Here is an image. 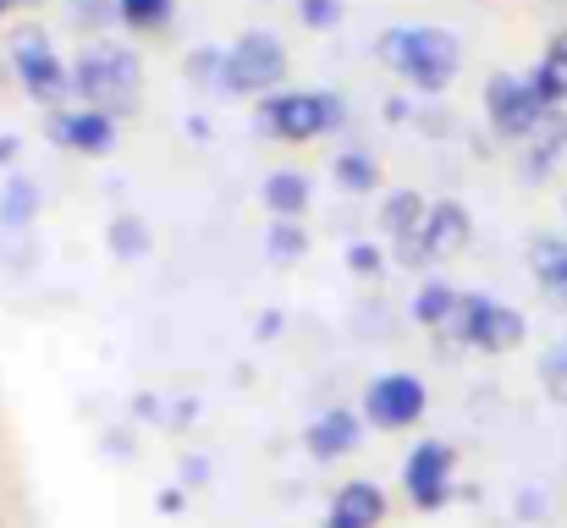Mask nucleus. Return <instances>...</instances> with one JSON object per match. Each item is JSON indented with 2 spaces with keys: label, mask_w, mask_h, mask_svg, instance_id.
<instances>
[{
  "label": "nucleus",
  "mask_w": 567,
  "mask_h": 528,
  "mask_svg": "<svg viewBox=\"0 0 567 528\" xmlns=\"http://www.w3.org/2000/svg\"><path fill=\"white\" fill-rule=\"evenodd\" d=\"M111 253L116 259H144L150 253V226L138 215H116L111 220Z\"/></svg>",
  "instance_id": "nucleus-23"
},
{
  "label": "nucleus",
  "mask_w": 567,
  "mask_h": 528,
  "mask_svg": "<svg viewBox=\"0 0 567 528\" xmlns=\"http://www.w3.org/2000/svg\"><path fill=\"white\" fill-rule=\"evenodd\" d=\"M424 215H430V204L413 193V187H402V193H385V204H380V226H385V237H419L424 231Z\"/></svg>",
  "instance_id": "nucleus-16"
},
{
  "label": "nucleus",
  "mask_w": 567,
  "mask_h": 528,
  "mask_svg": "<svg viewBox=\"0 0 567 528\" xmlns=\"http://www.w3.org/2000/svg\"><path fill=\"white\" fill-rule=\"evenodd\" d=\"M380 61H385L391 72H402L413 89L441 94V89L452 83L463 50H457V39H452L446 28L413 22V28H385V33H380Z\"/></svg>",
  "instance_id": "nucleus-1"
},
{
  "label": "nucleus",
  "mask_w": 567,
  "mask_h": 528,
  "mask_svg": "<svg viewBox=\"0 0 567 528\" xmlns=\"http://www.w3.org/2000/svg\"><path fill=\"white\" fill-rule=\"evenodd\" d=\"M11 6H28V0H11Z\"/></svg>",
  "instance_id": "nucleus-31"
},
{
  "label": "nucleus",
  "mask_w": 567,
  "mask_h": 528,
  "mask_svg": "<svg viewBox=\"0 0 567 528\" xmlns=\"http://www.w3.org/2000/svg\"><path fill=\"white\" fill-rule=\"evenodd\" d=\"M380 524H385V496L370 479L342 485L337 501H331V518H326V528H380Z\"/></svg>",
  "instance_id": "nucleus-13"
},
{
  "label": "nucleus",
  "mask_w": 567,
  "mask_h": 528,
  "mask_svg": "<svg viewBox=\"0 0 567 528\" xmlns=\"http://www.w3.org/2000/svg\"><path fill=\"white\" fill-rule=\"evenodd\" d=\"M259 198H265V209H270L276 220H298V215L309 209V176L303 172H270L265 187H259Z\"/></svg>",
  "instance_id": "nucleus-15"
},
{
  "label": "nucleus",
  "mask_w": 567,
  "mask_h": 528,
  "mask_svg": "<svg viewBox=\"0 0 567 528\" xmlns=\"http://www.w3.org/2000/svg\"><path fill=\"white\" fill-rule=\"evenodd\" d=\"M529 265H535V281L540 287H551V292L567 298V237H540L529 248Z\"/></svg>",
  "instance_id": "nucleus-20"
},
{
  "label": "nucleus",
  "mask_w": 567,
  "mask_h": 528,
  "mask_svg": "<svg viewBox=\"0 0 567 528\" xmlns=\"http://www.w3.org/2000/svg\"><path fill=\"white\" fill-rule=\"evenodd\" d=\"M540 374H546V385H551V396H557V402H567V342H557V348L546 352V363H540Z\"/></svg>",
  "instance_id": "nucleus-26"
},
{
  "label": "nucleus",
  "mask_w": 567,
  "mask_h": 528,
  "mask_svg": "<svg viewBox=\"0 0 567 528\" xmlns=\"http://www.w3.org/2000/svg\"><path fill=\"white\" fill-rule=\"evenodd\" d=\"M0 11H11V0H0Z\"/></svg>",
  "instance_id": "nucleus-30"
},
{
  "label": "nucleus",
  "mask_w": 567,
  "mask_h": 528,
  "mask_svg": "<svg viewBox=\"0 0 567 528\" xmlns=\"http://www.w3.org/2000/svg\"><path fill=\"white\" fill-rule=\"evenodd\" d=\"M529 83H535V94L557 111V105H567V33H557L551 39V50L540 55V66L535 72H524Z\"/></svg>",
  "instance_id": "nucleus-17"
},
{
  "label": "nucleus",
  "mask_w": 567,
  "mask_h": 528,
  "mask_svg": "<svg viewBox=\"0 0 567 528\" xmlns=\"http://www.w3.org/2000/svg\"><path fill=\"white\" fill-rule=\"evenodd\" d=\"M39 215V187L28 176H6L0 182V231H22Z\"/></svg>",
  "instance_id": "nucleus-19"
},
{
  "label": "nucleus",
  "mask_w": 567,
  "mask_h": 528,
  "mask_svg": "<svg viewBox=\"0 0 567 528\" xmlns=\"http://www.w3.org/2000/svg\"><path fill=\"white\" fill-rule=\"evenodd\" d=\"M457 287H446V281H424L419 287V298H413V320L424 325V331H446L452 325V314H457Z\"/></svg>",
  "instance_id": "nucleus-18"
},
{
  "label": "nucleus",
  "mask_w": 567,
  "mask_h": 528,
  "mask_svg": "<svg viewBox=\"0 0 567 528\" xmlns=\"http://www.w3.org/2000/svg\"><path fill=\"white\" fill-rule=\"evenodd\" d=\"M359 441H364V424H359V413H348V407H331V413H320V418L303 429V446H309L320 463L348 457Z\"/></svg>",
  "instance_id": "nucleus-12"
},
{
  "label": "nucleus",
  "mask_w": 567,
  "mask_h": 528,
  "mask_svg": "<svg viewBox=\"0 0 567 528\" xmlns=\"http://www.w3.org/2000/svg\"><path fill=\"white\" fill-rule=\"evenodd\" d=\"M11 66H17L22 89H28L39 105H61V100L72 94V66H61V61H55L50 33H44V28H33V22L11 28Z\"/></svg>",
  "instance_id": "nucleus-6"
},
{
  "label": "nucleus",
  "mask_w": 567,
  "mask_h": 528,
  "mask_svg": "<svg viewBox=\"0 0 567 528\" xmlns=\"http://www.w3.org/2000/svg\"><path fill=\"white\" fill-rule=\"evenodd\" d=\"M50 144L72 149V155H111L116 149V116L105 111H55L50 116Z\"/></svg>",
  "instance_id": "nucleus-10"
},
{
  "label": "nucleus",
  "mask_w": 567,
  "mask_h": 528,
  "mask_svg": "<svg viewBox=\"0 0 567 528\" xmlns=\"http://www.w3.org/2000/svg\"><path fill=\"white\" fill-rule=\"evenodd\" d=\"M265 248H270V259H276V265H292V259H303V253H309V237H303V226H298V220H276V226H270V237H265Z\"/></svg>",
  "instance_id": "nucleus-24"
},
{
  "label": "nucleus",
  "mask_w": 567,
  "mask_h": 528,
  "mask_svg": "<svg viewBox=\"0 0 567 528\" xmlns=\"http://www.w3.org/2000/svg\"><path fill=\"white\" fill-rule=\"evenodd\" d=\"M342 100L337 94H265L254 122L265 138H287V144H309L342 127Z\"/></svg>",
  "instance_id": "nucleus-3"
},
{
  "label": "nucleus",
  "mask_w": 567,
  "mask_h": 528,
  "mask_svg": "<svg viewBox=\"0 0 567 528\" xmlns=\"http://www.w3.org/2000/svg\"><path fill=\"white\" fill-rule=\"evenodd\" d=\"M364 418L375 429H408L424 418V380L408 374V369H391V374H375L364 385Z\"/></svg>",
  "instance_id": "nucleus-9"
},
{
  "label": "nucleus",
  "mask_w": 567,
  "mask_h": 528,
  "mask_svg": "<svg viewBox=\"0 0 567 528\" xmlns=\"http://www.w3.org/2000/svg\"><path fill=\"white\" fill-rule=\"evenodd\" d=\"M116 17L133 33H155V28L172 22V0H116Z\"/></svg>",
  "instance_id": "nucleus-22"
},
{
  "label": "nucleus",
  "mask_w": 567,
  "mask_h": 528,
  "mask_svg": "<svg viewBox=\"0 0 567 528\" xmlns=\"http://www.w3.org/2000/svg\"><path fill=\"white\" fill-rule=\"evenodd\" d=\"M563 155H567V105H557V111H546V122L524 138V176L540 182Z\"/></svg>",
  "instance_id": "nucleus-14"
},
{
  "label": "nucleus",
  "mask_w": 567,
  "mask_h": 528,
  "mask_svg": "<svg viewBox=\"0 0 567 528\" xmlns=\"http://www.w3.org/2000/svg\"><path fill=\"white\" fill-rule=\"evenodd\" d=\"M468 237H474V220H468V209H463L457 198L430 204L424 231H419V242H424V253H430V259H452V253H463V248H468Z\"/></svg>",
  "instance_id": "nucleus-11"
},
{
  "label": "nucleus",
  "mask_w": 567,
  "mask_h": 528,
  "mask_svg": "<svg viewBox=\"0 0 567 528\" xmlns=\"http://www.w3.org/2000/svg\"><path fill=\"white\" fill-rule=\"evenodd\" d=\"M524 331H529L524 314L507 309V303H496V298H485V292H463L457 298V314L446 325L452 342H468V348H480V352H513L524 342Z\"/></svg>",
  "instance_id": "nucleus-4"
},
{
  "label": "nucleus",
  "mask_w": 567,
  "mask_h": 528,
  "mask_svg": "<svg viewBox=\"0 0 567 528\" xmlns=\"http://www.w3.org/2000/svg\"><path fill=\"white\" fill-rule=\"evenodd\" d=\"M348 265H353L359 276H380V248L375 242H353V248H348Z\"/></svg>",
  "instance_id": "nucleus-27"
},
{
  "label": "nucleus",
  "mask_w": 567,
  "mask_h": 528,
  "mask_svg": "<svg viewBox=\"0 0 567 528\" xmlns=\"http://www.w3.org/2000/svg\"><path fill=\"white\" fill-rule=\"evenodd\" d=\"M17 161V138H0V166H11Z\"/></svg>",
  "instance_id": "nucleus-29"
},
{
  "label": "nucleus",
  "mask_w": 567,
  "mask_h": 528,
  "mask_svg": "<svg viewBox=\"0 0 567 528\" xmlns=\"http://www.w3.org/2000/svg\"><path fill=\"white\" fill-rule=\"evenodd\" d=\"M303 28H337L342 22V0H298Z\"/></svg>",
  "instance_id": "nucleus-25"
},
{
  "label": "nucleus",
  "mask_w": 567,
  "mask_h": 528,
  "mask_svg": "<svg viewBox=\"0 0 567 528\" xmlns=\"http://www.w3.org/2000/svg\"><path fill=\"white\" fill-rule=\"evenodd\" d=\"M204 479H209V463H204V457H183V490L204 485Z\"/></svg>",
  "instance_id": "nucleus-28"
},
{
  "label": "nucleus",
  "mask_w": 567,
  "mask_h": 528,
  "mask_svg": "<svg viewBox=\"0 0 567 528\" xmlns=\"http://www.w3.org/2000/svg\"><path fill=\"white\" fill-rule=\"evenodd\" d=\"M452 468H457V452L446 441H419L402 463V485H408V501L419 513H435L452 501Z\"/></svg>",
  "instance_id": "nucleus-8"
},
{
  "label": "nucleus",
  "mask_w": 567,
  "mask_h": 528,
  "mask_svg": "<svg viewBox=\"0 0 567 528\" xmlns=\"http://www.w3.org/2000/svg\"><path fill=\"white\" fill-rule=\"evenodd\" d=\"M546 111H551V105L535 94L529 77L496 72V77L485 83V116H491V127H496L502 138H513V144H524V138L546 122Z\"/></svg>",
  "instance_id": "nucleus-7"
},
{
  "label": "nucleus",
  "mask_w": 567,
  "mask_h": 528,
  "mask_svg": "<svg viewBox=\"0 0 567 528\" xmlns=\"http://www.w3.org/2000/svg\"><path fill=\"white\" fill-rule=\"evenodd\" d=\"M287 77V50L276 33H243L226 50L220 66V94H270Z\"/></svg>",
  "instance_id": "nucleus-5"
},
{
  "label": "nucleus",
  "mask_w": 567,
  "mask_h": 528,
  "mask_svg": "<svg viewBox=\"0 0 567 528\" xmlns=\"http://www.w3.org/2000/svg\"><path fill=\"white\" fill-rule=\"evenodd\" d=\"M72 94L89 111L105 116H133L138 111V55L122 44H89L72 61Z\"/></svg>",
  "instance_id": "nucleus-2"
},
{
  "label": "nucleus",
  "mask_w": 567,
  "mask_h": 528,
  "mask_svg": "<svg viewBox=\"0 0 567 528\" xmlns=\"http://www.w3.org/2000/svg\"><path fill=\"white\" fill-rule=\"evenodd\" d=\"M331 176L342 182V193H375V187H380L375 155H364V149H348V155H337Z\"/></svg>",
  "instance_id": "nucleus-21"
}]
</instances>
